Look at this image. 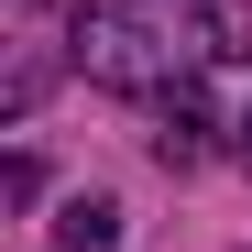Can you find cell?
<instances>
[{
  "mask_svg": "<svg viewBox=\"0 0 252 252\" xmlns=\"http://www.w3.org/2000/svg\"><path fill=\"white\" fill-rule=\"evenodd\" d=\"M77 66L99 77V88H132V99H197V77L220 66V11L208 0H88L77 11Z\"/></svg>",
  "mask_w": 252,
  "mask_h": 252,
  "instance_id": "6da1fadb",
  "label": "cell"
},
{
  "mask_svg": "<svg viewBox=\"0 0 252 252\" xmlns=\"http://www.w3.org/2000/svg\"><path fill=\"white\" fill-rule=\"evenodd\" d=\"M55 241H66V252H110L121 230H110V208H99V197H77L66 220H55Z\"/></svg>",
  "mask_w": 252,
  "mask_h": 252,
  "instance_id": "7a4b0ae2",
  "label": "cell"
},
{
  "mask_svg": "<svg viewBox=\"0 0 252 252\" xmlns=\"http://www.w3.org/2000/svg\"><path fill=\"white\" fill-rule=\"evenodd\" d=\"M241 164H252V110H241Z\"/></svg>",
  "mask_w": 252,
  "mask_h": 252,
  "instance_id": "3957f363",
  "label": "cell"
}]
</instances>
